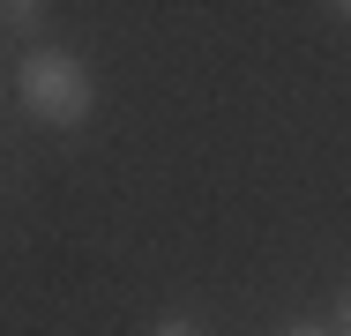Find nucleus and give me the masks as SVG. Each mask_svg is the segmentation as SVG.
Returning a JSON list of instances; mask_svg holds the SVG:
<instances>
[{"instance_id":"6","label":"nucleus","mask_w":351,"mask_h":336,"mask_svg":"<svg viewBox=\"0 0 351 336\" xmlns=\"http://www.w3.org/2000/svg\"><path fill=\"white\" fill-rule=\"evenodd\" d=\"M329 15H337V23H351V0H329Z\"/></svg>"},{"instance_id":"4","label":"nucleus","mask_w":351,"mask_h":336,"mask_svg":"<svg viewBox=\"0 0 351 336\" xmlns=\"http://www.w3.org/2000/svg\"><path fill=\"white\" fill-rule=\"evenodd\" d=\"M337 336H351V284H344V299H337Z\"/></svg>"},{"instance_id":"5","label":"nucleus","mask_w":351,"mask_h":336,"mask_svg":"<svg viewBox=\"0 0 351 336\" xmlns=\"http://www.w3.org/2000/svg\"><path fill=\"white\" fill-rule=\"evenodd\" d=\"M284 336H337V329H314V322H299V329H284Z\"/></svg>"},{"instance_id":"3","label":"nucleus","mask_w":351,"mask_h":336,"mask_svg":"<svg viewBox=\"0 0 351 336\" xmlns=\"http://www.w3.org/2000/svg\"><path fill=\"white\" fill-rule=\"evenodd\" d=\"M149 336H202V322H187V314H165Z\"/></svg>"},{"instance_id":"2","label":"nucleus","mask_w":351,"mask_h":336,"mask_svg":"<svg viewBox=\"0 0 351 336\" xmlns=\"http://www.w3.org/2000/svg\"><path fill=\"white\" fill-rule=\"evenodd\" d=\"M0 23H8L15 38H38V30L53 23V0H0Z\"/></svg>"},{"instance_id":"1","label":"nucleus","mask_w":351,"mask_h":336,"mask_svg":"<svg viewBox=\"0 0 351 336\" xmlns=\"http://www.w3.org/2000/svg\"><path fill=\"white\" fill-rule=\"evenodd\" d=\"M15 97L38 128H82L97 112V82L68 45H30L23 67H15Z\"/></svg>"}]
</instances>
